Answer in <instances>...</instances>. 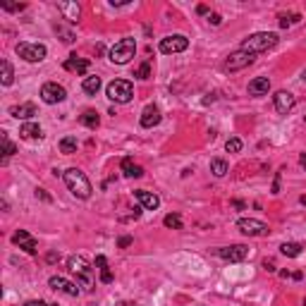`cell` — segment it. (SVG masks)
<instances>
[{
	"mask_svg": "<svg viewBox=\"0 0 306 306\" xmlns=\"http://www.w3.org/2000/svg\"><path fill=\"white\" fill-rule=\"evenodd\" d=\"M36 198H44V201H50V194H46V189H36Z\"/></svg>",
	"mask_w": 306,
	"mask_h": 306,
	"instance_id": "74e56055",
	"label": "cell"
},
{
	"mask_svg": "<svg viewBox=\"0 0 306 306\" xmlns=\"http://www.w3.org/2000/svg\"><path fill=\"white\" fill-rule=\"evenodd\" d=\"M79 122L84 124V127H88V130H96L100 124V118H98V112L96 110H86V112H82L79 115Z\"/></svg>",
	"mask_w": 306,
	"mask_h": 306,
	"instance_id": "603a6c76",
	"label": "cell"
},
{
	"mask_svg": "<svg viewBox=\"0 0 306 306\" xmlns=\"http://www.w3.org/2000/svg\"><path fill=\"white\" fill-rule=\"evenodd\" d=\"M122 172H124V177H130V180H139V177H144V168L136 165L132 158H124L122 160Z\"/></svg>",
	"mask_w": 306,
	"mask_h": 306,
	"instance_id": "ffe728a7",
	"label": "cell"
},
{
	"mask_svg": "<svg viewBox=\"0 0 306 306\" xmlns=\"http://www.w3.org/2000/svg\"><path fill=\"white\" fill-rule=\"evenodd\" d=\"M134 76H139V79H148V76H151V65H148V62H144V65L136 70V74Z\"/></svg>",
	"mask_w": 306,
	"mask_h": 306,
	"instance_id": "d6a6232c",
	"label": "cell"
},
{
	"mask_svg": "<svg viewBox=\"0 0 306 306\" xmlns=\"http://www.w3.org/2000/svg\"><path fill=\"white\" fill-rule=\"evenodd\" d=\"M280 252H282V256H287V258H296V256H302V244H296V242H284L282 246H280Z\"/></svg>",
	"mask_w": 306,
	"mask_h": 306,
	"instance_id": "484cf974",
	"label": "cell"
},
{
	"mask_svg": "<svg viewBox=\"0 0 306 306\" xmlns=\"http://www.w3.org/2000/svg\"><path fill=\"white\" fill-rule=\"evenodd\" d=\"M220 258H225L230 263H240L244 261L246 256H249V246H244V244H232V246H222V249H216Z\"/></svg>",
	"mask_w": 306,
	"mask_h": 306,
	"instance_id": "8fae6325",
	"label": "cell"
},
{
	"mask_svg": "<svg viewBox=\"0 0 306 306\" xmlns=\"http://www.w3.org/2000/svg\"><path fill=\"white\" fill-rule=\"evenodd\" d=\"M0 139H2V151H5V158H10L12 153L17 151V148H14V144H12L10 139H8V136H5V134H2V136H0Z\"/></svg>",
	"mask_w": 306,
	"mask_h": 306,
	"instance_id": "4dcf8cb0",
	"label": "cell"
},
{
	"mask_svg": "<svg viewBox=\"0 0 306 306\" xmlns=\"http://www.w3.org/2000/svg\"><path fill=\"white\" fill-rule=\"evenodd\" d=\"M302 79H304V82H306V70H304V72H302Z\"/></svg>",
	"mask_w": 306,
	"mask_h": 306,
	"instance_id": "7dc6e473",
	"label": "cell"
},
{
	"mask_svg": "<svg viewBox=\"0 0 306 306\" xmlns=\"http://www.w3.org/2000/svg\"><path fill=\"white\" fill-rule=\"evenodd\" d=\"M225 148H228V153H240L242 151V142L240 139H228Z\"/></svg>",
	"mask_w": 306,
	"mask_h": 306,
	"instance_id": "1f68e13d",
	"label": "cell"
},
{
	"mask_svg": "<svg viewBox=\"0 0 306 306\" xmlns=\"http://www.w3.org/2000/svg\"><path fill=\"white\" fill-rule=\"evenodd\" d=\"M24 306H50V304H46V302H41V299H32V302H26Z\"/></svg>",
	"mask_w": 306,
	"mask_h": 306,
	"instance_id": "f35d334b",
	"label": "cell"
},
{
	"mask_svg": "<svg viewBox=\"0 0 306 306\" xmlns=\"http://www.w3.org/2000/svg\"><path fill=\"white\" fill-rule=\"evenodd\" d=\"M189 48V38L182 36V34H175V36H168L160 41V53L165 55H172V53H182Z\"/></svg>",
	"mask_w": 306,
	"mask_h": 306,
	"instance_id": "30bf717a",
	"label": "cell"
},
{
	"mask_svg": "<svg viewBox=\"0 0 306 306\" xmlns=\"http://www.w3.org/2000/svg\"><path fill=\"white\" fill-rule=\"evenodd\" d=\"M0 70H2V74H0V82H2V86H10L12 82H14V70L8 60H2L0 62Z\"/></svg>",
	"mask_w": 306,
	"mask_h": 306,
	"instance_id": "d4e9b609",
	"label": "cell"
},
{
	"mask_svg": "<svg viewBox=\"0 0 306 306\" xmlns=\"http://www.w3.org/2000/svg\"><path fill=\"white\" fill-rule=\"evenodd\" d=\"M96 266H98V270H100V268H106V266H108L106 256H96Z\"/></svg>",
	"mask_w": 306,
	"mask_h": 306,
	"instance_id": "ab89813d",
	"label": "cell"
},
{
	"mask_svg": "<svg viewBox=\"0 0 306 306\" xmlns=\"http://www.w3.org/2000/svg\"><path fill=\"white\" fill-rule=\"evenodd\" d=\"M130 244H132V237H120V240H118V246H120V249H127Z\"/></svg>",
	"mask_w": 306,
	"mask_h": 306,
	"instance_id": "8d00e7d4",
	"label": "cell"
},
{
	"mask_svg": "<svg viewBox=\"0 0 306 306\" xmlns=\"http://www.w3.org/2000/svg\"><path fill=\"white\" fill-rule=\"evenodd\" d=\"M12 242H14L20 249H24L26 254H38V244H36V240H34L26 230H17V232L12 234Z\"/></svg>",
	"mask_w": 306,
	"mask_h": 306,
	"instance_id": "4fadbf2b",
	"label": "cell"
},
{
	"mask_svg": "<svg viewBox=\"0 0 306 306\" xmlns=\"http://www.w3.org/2000/svg\"><path fill=\"white\" fill-rule=\"evenodd\" d=\"M48 284H50V290H55V292H62V294H67V296H79V287H76L74 282L65 280L62 275H53V278L48 280Z\"/></svg>",
	"mask_w": 306,
	"mask_h": 306,
	"instance_id": "7c38bea8",
	"label": "cell"
},
{
	"mask_svg": "<svg viewBox=\"0 0 306 306\" xmlns=\"http://www.w3.org/2000/svg\"><path fill=\"white\" fill-rule=\"evenodd\" d=\"M82 88H84V94H88V96H96L100 88V76H84Z\"/></svg>",
	"mask_w": 306,
	"mask_h": 306,
	"instance_id": "cb8c5ba5",
	"label": "cell"
},
{
	"mask_svg": "<svg viewBox=\"0 0 306 306\" xmlns=\"http://www.w3.org/2000/svg\"><path fill=\"white\" fill-rule=\"evenodd\" d=\"M46 46L44 44H26V41H22V44H17V55L20 58H24L26 62H41L46 58Z\"/></svg>",
	"mask_w": 306,
	"mask_h": 306,
	"instance_id": "52a82bcc",
	"label": "cell"
},
{
	"mask_svg": "<svg viewBox=\"0 0 306 306\" xmlns=\"http://www.w3.org/2000/svg\"><path fill=\"white\" fill-rule=\"evenodd\" d=\"M304 306H306V302H304Z\"/></svg>",
	"mask_w": 306,
	"mask_h": 306,
	"instance_id": "816d5d0a",
	"label": "cell"
},
{
	"mask_svg": "<svg viewBox=\"0 0 306 306\" xmlns=\"http://www.w3.org/2000/svg\"><path fill=\"white\" fill-rule=\"evenodd\" d=\"M20 134H22L24 139H41V136H44V132H41V127H38L36 122H24Z\"/></svg>",
	"mask_w": 306,
	"mask_h": 306,
	"instance_id": "44dd1931",
	"label": "cell"
},
{
	"mask_svg": "<svg viewBox=\"0 0 306 306\" xmlns=\"http://www.w3.org/2000/svg\"><path fill=\"white\" fill-rule=\"evenodd\" d=\"M67 70V72H76L79 76H84L88 72V67H91V62L88 60H84V58H76V55H70L65 60V65H62Z\"/></svg>",
	"mask_w": 306,
	"mask_h": 306,
	"instance_id": "2e32d148",
	"label": "cell"
},
{
	"mask_svg": "<svg viewBox=\"0 0 306 306\" xmlns=\"http://www.w3.org/2000/svg\"><path fill=\"white\" fill-rule=\"evenodd\" d=\"M299 165H302V168H306V153H302V158H299Z\"/></svg>",
	"mask_w": 306,
	"mask_h": 306,
	"instance_id": "f6af8a7d",
	"label": "cell"
},
{
	"mask_svg": "<svg viewBox=\"0 0 306 306\" xmlns=\"http://www.w3.org/2000/svg\"><path fill=\"white\" fill-rule=\"evenodd\" d=\"M67 268H70V273L76 275V282L82 284L86 292L94 290V275H91V266L84 256H70V261H67Z\"/></svg>",
	"mask_w": 306,
	"mask_h": 306,
	"instance_id": "3957f363",
	"label": "cell"
},
{
	"mask_svg": "<svg viewBox=\"0 0 306 306\" xmlns=\"http://www.w3.org/2000/svg\"><path fill=\"white\" fill-rule=\"evenodd\" d=\"M273 103H275V110H278L280 115H287V112L296 106V98L290 94V91H278V94L273 96Z\"/></svg>",
	"mask_w": 306,
	"mask_h": 306,
	"instance_id": "5bb4252c",
	"label": "cell"
},
{
	"mask_svg": "<svg viewBox=\"0 0 306 306\" xmlns=\"http://www.w3.org/2000/svg\"><path fill=\"white\" fill-rule=\"evenodd\" d=\"M263 268H266L268 273H275V263L273 261H263Z\"/></svg>",
	"mask_w": 306,
	"mask_h": 306,
	"instance_id": "60d3db41",
	"label": "cell"
},
{
	"mask_svg": "<svg viewBox=\"0 0 306 306\" xmlns=\"http://www.w3.org/2000/svg\"><path fill=\"white\" fill-rule=\"evenodd\" d=\"M273 194H280V175H275V182H273Z\"/></svg>",
	"mask_w": 306,
	"mask_h": 306,
	"instance_id": "b9f144b4",
	"label": "cell"
},
{
	"mask_svg": "<svg viewBox=\"0 0 306 306\" xmlns=\"http://www.w3.org/2000/svg\"><path fill=\"white\" fill-rule=\"evenodd\" d=\"M60 151L62 153H76V139L74 136H65V139H60Z\"/></svg>",
	"mask_w": 306,
	"mask_h": 306,
	"instance_id": "f1b7e54d",
	"label": "cell"
},
{
	"mask_svg": "<svg viewBox=\"0 0 306 306\" xmlns=\"http://www.w3.org/2000/svg\"><path fill=\"white\" fill-rule=\"evenodd\" d=\"M106 94L115 103H130L134 98V86H132V82H127V79H112L108 84V88H106Z\"/></svg>",
	"mask_w": 306,
	"mask_h": 306,
	"instance_id": "5b68a950",
	"label": "cell"
},
{
	"mask_svg": "<svg viewBox=\"0 0 306 306\" xmlns=\"http://www.w3.org/2000/svg\"><path fill=\"white\" fill-rule=\"evenodd\" d=\"M196 12H198V14H206V12H208V8H206V5H198V8H196Z\"/></svg>",
	"mask_w": 306,
	"mask_h": 306,
	"instance_id": "7bdbcfd3",
	"label": "cell"
},
{
	"mask_svg": "<svg viewBox=\"0 0 306 306\" xmlns=\"http://www.w3.org/2000/svg\"><path fill=\"white\" fill-rule=\"evenodd\" d=\"M302 22V14H280V26L287 29V26H292V24H299Z\"/></svg>",
	"mask_w": 306,
	"mask_h": 306,
	"instance_id": "f546056e",
	"label": "cell"
},
{
	"mask_svg": "<svg viewBox=\"0 0 306 306\" xmlns=\"http://www.w3.org/2000/svg\"><path fill=\"white\" fill-rule=\"evenodd\" d=\"M10 115L12 118H17V120H29V118L36 115V106H34V103H20V106H12Z\"/></svg>",
	"mask_w": 306,
	"mask_h": 306,
	"instance_id": "d6986e66",
	"label": "cell"
},
{
	"mask_svg": "<svg viewBox=\"0 0 306 306\" xmlns=\"http://www.w3.org/2000/svg\"><path fill=\"white\" fill-rule=\"evenodd\" d=\"M194 306H201V304H194Z\"/></svg>",
	"mask_w": 306,
	"mask_h": 306,
	"instance_id": "f907efd6",
	"label": "cell"
},
{
	"mask_svg": "<svg viewBox=\"0 0 306 306\" xmlns=\"http://www.w3.org/2000/svg\"><path fill=\"white\" fill-rule=\"evenodd\" d=\"M50 306H60V304H50Z\"/></svg>",
	"mask_w": 306,
	"mask_h": 306,
	"instance_id": "c3c4849f",
	"label": "cell"
},
{
	"mask_svg": "<svg viewBox=\"0 0 306 306\" xmlns=\"http://www.w3.org/2000/svg\"><path fill=\"white\" fill-rule=\"evenodd\" d=\"M208 22L213 24V26H218V24H222V17H220L218 12H213V14H208Z\"/></svg>",
	"mask_w": 306,
	"mask_h": 306,
	"instance_id": "d590c367",
	"label": "cell"
},
{
	"mask_svg": "<svg viewBox=\"0 0 306 306\" xmlns=\"http://www.w3.org/2000/svg\"><path fill=\"white\" fill-rule=\"evenodd\" d=\"M256 60V55L254 53H246V50H234V53H230V58L222 62V70L225 72H240L244 67H249Z\"/></svg>",
	"mask_w": 306,
	"mask_h": 306,
	"instance_id": "8992f818",
	"label": "cell"
},
{
	"mask_svg": "<svg viewBox=\"0 0 306 306\" xmlns=\"http://www.w3.org/2000/svg\"><path fill=\"white\" fill-rule=\"evenodd\" d=\"M270 91V79L268 76H256L249 82V96H266Z\"/></svg>",
	"mask_w": 306,
	"mask_h": 306,
	"instance_id": "ac0fdd59",
	"label": "cell"
},
{
	"mask_svg": "<svg viewBox=\"0 0 306 306\" xmlns=\"http://www.w3.org/2000/svg\"><path fill=\"white\" fill-rule=\"evenodd\" d=\"M58 261V254H48V263H55Z\"/></svg>",
	"mask_w": 306,
	"mask_h": 306,
	"instance_id": "ee69618b",
	"label": "cell"
},
{
	"mask_svg": "<svg viewBox=\"0 0 306 306\" xmlns=\"http://www.w3.org/2000/svg\"><path fill=\"white\" fill-rule=\"evenodd\" d=\"M163 225L170 230H182V218H180L177 213H168L163 218Z\"/></svg>",
	"mask_w": 306,
	"mask_h": 306,
	"instance_id": "83f0119b",
	"label": "cell"
},
{
	"mask_svg": "<svg viewBox=\"0 0 306 306\" xmlns=\"http://www.w3.org/2000/svg\"><path fill=\"white\" fill-rule=\"evenodd\" d=\"M134 198L142 204V208H146V210H156V208L160 206V198H158V194H153V192H144V189H139V192H134Z\"/></svg>",
	"mask_w": 306,
	"mask_h": 306,
	"instance_id": "e0dca14e",
	"label": "cell"
},
{
	"mask_svg": "<svg viewBox=\"0 0 306 306\" xmlns=\"http://www.w3.org/2000/svg\"><path fill=\"white\" fill-rule=\"evenodd\" d=\"M62 180H65V186L74 194L76 198H88L91 196V182H88V177L82 172V170H76V168H70L62 172Z\"/></svg>",
	"mask_w": 306,
	"mask_h": 306,
	"instance_id": "6da1fadb",
	"label": "cell"
},
{
	"mask_svg": "<svg viewBox=\"0 0 306 306\" xmlns=\"http://www.w3.org/2000/svg\"><path fill=\"white\" fill-rule=\"evenodd\" d=\"M160 120H163V115H160V110L156 108V106H146L142 112V127L144 130H151V127H156V124H160Z\"/></svg>",
	"mask_w": 306,
	"mask_h": 306,
	"instance_id": "9a60e30c",
	"label": "cell"
},
{
	"mask_svg": "<svg viewBox=\"0 0 306 306\" xmlns=\"http://www.w3.org/2000/svg\"><path fill=\"white\" fill-rule=\"evenodd\" d=\"M2 10H8V12H22V10H26V5H24V2H20V5H17V2H5V5H2Z\"/></svg>",
	"mask_w": 306,
	"mask_h": 306,
	"instance_id": "836d02e7",
	"label": "cell"
},
{
	"mask_svg": "<svg viewBox=\"0 0 306 306\" xmlns=\"http://www.w3.org/2000/svg\"><path fill=\"white\" fill-rule=\"evenodd\" d=\"M100 282H103V284H110V282H112V273H110L108 266H106V268H100Z\"/></svg>",
	"mask_w": 306,
	"mask_h": 306,
	"instance_id": "e575fe53",
	"label": "cell"
},
{
	"mask_svg": "<svg viewBox=\"0 0 306 306\" xmlns=\"http://www.w3.org/2000/svg\"><path fill=\"white\" fill-rule=\"evenodd\" d=\"M210 172L216 177H225L228 175V163H225L222 158H213V160H210Z\"/></svg>",
	"mask_w": 306,
	"mask_h": 306,
	"instance_id": "4316f807",
	"label": "cell"
},
{
	"mask_svg": "<svg viewBox=\"0 0 306 306\" xmlns=\"http://www.w3.org/2000/svg\"><path fill=\"white\" fill-rule=\"evenodd\" d=\"M237 228H240V232L246 234V237H266V234L270 232L263 220H256V218H242L240 222H237Z\"/></svg>",
	"mask_w": 306,
	"mask_h": 306,
	"instance_id": "ba28073f",
	"label": "cell"
},
{
	"mask_svg": "<svg viewBox=\"0 0 306 306\" xmlns=\"http://www.w3.org/2000/svg\"><path fill=\"white\" fill-rule=\"evenodd\" d=\"M278 34L273 32H258V34H252L249 38H244L242 41V48L240 50H246V53H266V50H270L278 46Z\"/></svg>",
	"mask_w": 306,
	"mask_h": 306,
	"instance_id": "7a4b0ae2",
	"label": "cell"
},
{
	"mask_svg": "<svg viewBox=\"0 0 306 306\" xmlns=\"http://www.w3.org/2000/svg\"><path fill=\"white\" fill-rule=\"evenodd\" d=\"M60 12L65 14V20H70V22H79V5L76 2H60Z\"/></svg>",
	"mask_w": 306,
	"mask_h": 306,
	"instance_id": "7402d4cb",
	"label": "cell"
},
{
	"mask_svg": "<svg viewBox=\"0 0 306 306\" xmlns=\"http://www.w3.org/2000/svg\"><path fill=\"white\" fill-rule=\"evenodd\" d=\"M299 204H302V206H306V194H304L302 198H299Z\"/></svg>",
	"mask_w": 306,
	"mask_h": 306,
	"instance_id": "bcb514c9",
	"label": "cell"
},
{
	"mask_svg": "<svg viewBox=\"0 0 306 306\" xmlns=\"http://www.w3.org/2000/svg\"><path fill=\"white\" fill-rule=\"evenodd\" d=\"M41 98L48 106H55V103H62L67 98V91H65V86H60L55 82H46L44 86H41Z\"/></svg>",
	"mask_w": 306,
	"mask_h": 306,
	"instance_id": "9c48e42d",
	"label": "cell"
},
{
	"mask_svg": "<svg viewBox=\"0 0 306 306\" xmlns=\"http://www.w3.org/2000/svg\"><path fill=\"white\" fill-rule=\"evenodd\" d=\"M88 306H96V304H88Z\"/></svg>",
	"mask_w": 306,
	"mask_h": 306,
	"instance_id": "681fc988",
	"label": "cell"
},
{
	"mask_svg": "<svg viewBox=\"0 0 306 306\" xmlns=\"http://www.w3.org/2000/svg\"><path fill=\"white\" fill-rule=\"evenodd\" d=\"M134 53H136V41L134 38H122V41H118V44L110 48V62H115V65H127L132 58H134Z\"/></svg>",
	"mask_w": 306,
	"mask_h": 306,
	"instance_id": "277c9868",
	"label": "cell"
}]
</instances>
